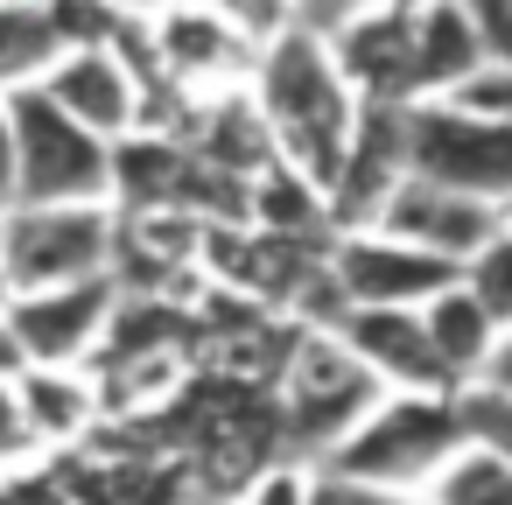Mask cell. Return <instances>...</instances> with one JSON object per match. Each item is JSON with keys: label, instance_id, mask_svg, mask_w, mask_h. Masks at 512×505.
Masks as SVG:
<instances>
[{"label": "cell", "instance_id": "44dd1931", "mask_svg": "<svg viewBox=\"0 0 512 505\" xmlns=\"http://www.w3.org/2000/svg\"><path fill=\"white\" fill-rule=\"evenodd\" d=\"M456 400H463L470 442H484V449H498V456L512 463V393H505V386H463Z\"/></svg>", "mask_w": 512, "mask_h": 505}, {"label": "cell", "instance_id": "9a60e30c", "mask_svg": "<svg viewBox=\"0 0 512 505\" xmlns=\"http://www.w3.org/2000/svg\"><path fill=\"white\" fill-rule=\"evenodd\" d=\"M477 64H484V50H477L470 8L463 0H421L414 29H407V85H414V99H456L477 78Z\"/></svg>", "mask_w": 512, "mask_h": 505}, {"label": "cell", "instance_id": "603a6c76", "mask_svg": "<svg viewBox=\"0 0 512 505\" xmlns=\"http://www.w3.org/2000/svg\"><path fill=\"white\" fill-rule=\"evenodd\" d=\"M456 106L491 113V120H512V71H505V64H477V78L456 92Z\"/></svg>", "mask_w": 512, "mask_h": 505}, {"label": "cell", "instance_id": "30bf717a", "mask_svg": "<svg viewBox=\"0 0 512 505\" xmlns=\"http://www.w3.org/2000/svg\"><path fill=\"white\" fill-rule=\"evenodd\" d=\"M498 218H505V204H484V197H463V190H449V183H428V176L400 169L393 190L379 197V211H372L365 225H379V232H393V239H407V246H421V253L463 267V260L498 232Z\"/></svg>", "mask_w": 512, "mask_h": 505}, {"label": "cell", "instance_id": "d4e9b609", "mask_svg": "<svg viewBox=\"0 0 512 505\" xmlns=\"http://www.w3.org/2000/svg\"><path fill=\"white\" fill-rule=\"evenodd\" d=\"M29 456H36V442H29L22 407H15V372H0V470H15Z\"/></svg>", "mask_w": 512, "mask_h": 505}, {"label": "cell", "instance_id": "2e32d148", "mask_svg": "<svg viewBox=\"0 0 512 505\" xmlns=\"http://www.w3.org/2000/svg\"><path fill=\"white\" fill-rule=\"evenodd\" d=\"M421 330H428V344L442 351V365H449L456 386H477V379H484V358H491V344H498V323H491V309L463 288V274L442 281V288L421 302Z\"/></svg>", "mask_w": 512, "mask_h": 505}, {"label": "cell", "instance_id": "8fae6325", "mask_svg": "<svg viewBox=\"0 0 512 505\" xmlns=\"http://www.w3.org/2000/svg\"><path fill=\"white\" fill-rule=\"evenodd\" d=\"M36 85H43V99H57L71 120H85L106 141H120V134L141 127V78H134V64L120 57L113 36L106 43H64L43 64Z\"/></svg>", "mask_w": 512, "mask_h": 505}, {"label": "cell", "instance_id": "1f68e13d", "mask_svg": "<svg viewBox=\"0 0 512 505\" xmlns=\"http://www.w3.org/2000/svg\"><path fill=\"white\" fill-rule=\"evenodd\" d=\"M0 302H8V274H0Z\"/></svg>", "mask_w": 512, "mask_h": 505}, {"label": "cell", "instance_id": "d6986e66", "mask_svg": "<svg viewBox=\"0 0 512 505\" xmlns=\"http://www.w3.org/2000/svg\"><path fill=\"white\" fill-rule=\"evenodd\" d=\"M232 505H323V470L309 463V456H267L239 491H232Z\"/></svg>", "mask_w": 512, "mask_h": 505}, {"label": "cell", "instance_id": "ba28073f", "mask_svg": "<svg viewBox=\"0 0 512 505\" xmlns=\"http://www.w3.org/2000/svg\"><path fill=\"white\" fill-rule=\"evenodd\" d=\"M253 43H260V36H246L232 15L211 8V0H169L162 15H148V50H155L162 78H169L183 99L246 85Z\"/></svg>", "mask_w": 512, "mask_h": 505}, {"label": "cell", "instance_id": "cb8c5ba5", "mask_svg": "<svg viewBox=\"0 0 512 505\" xmlns=\"http://www.w3.org/2000/svg\"><path fill=\"white\" fill-rule=\"evenodd\" d=\"M372 8H386V0H288V22H302V29H316V36H337L344 22H358V15H372Z\"/></svg>", "mask_w": 512, "mask_h": 505}, {"label": "cell", "instance_id": "e0dca14e", "mask_svg": "<svg viewBox=\"0 0 512 505\" xmlns=\"http://www.w3.org/2000/svg\"><path fill=\"white\" fill-rule=\"evenodd\" d=\"M57 50H64V36H57L50 0H0V92L36 85Z\"/></svg>", "mask_w": 512, "mask_h": 505}, {"label": "cell", "instance_id": "ac0fdd59", "mask_svg": "<svg viewBox=\"0 0 512 505\" xmlns=\"http://www.w3.org/2000/svg\"><path fill=\"white\" fill-rule=\"evenodd\" d=\"M428 505H512V463L484 442H463L428 477Z\"/></svg>", "mask_w": 512, "mask_h": 505}, {"label": "cell", "instance_id": "6da1fadb", "mask_svg": "<svg viewBox=\"0 0 512 505\" xmlns=\"http://www.w3.org/2000/svg\"><path fill=\"white\" fill-rule=\"evenodd\" d=\"M246 92L274 134V155L295 162L316 190H330L337 162H344V141L358 127V92L344 85L330 43L302 22H281L253 43V71H246Z\"/></svg>", "mask_w": 512, "mask_h": 505}, {"label": "cell", "instance_id": "ffe728a7", "mask_svg": "<svg viewBox=\"0 0 512 505\" xmlns=\"http://www.w3.org/2000/svg\"><path fill=\"white\" fill-rule=\"evenodd\" d=\"M463 288L491 309V323L498 330H512V211L498 218V232L463 260Z\"/></svg>", "mask_w": 512, "mask_h": 505}, {"label": "cell", "instance_id": "52a82bcc", "mask_svg": "<svg viewBox=\"0 0 512 505\" xmlns=\"http://www.w3.org/2000/svg\"><path fill=\"white\" fill-rule=\"evenodd\" d=\"M113 309H120V281L78 274V281H50V288H15L8 330L22 344V365H92Z\"/></svg>", "mask_w": 512, "mask_h": 505}, {"label": "cell", "instance_id": "4fadbf2b", "mask_svg": "<svg viewBox=\"0 0 512 505\" xmlns=\"http://www.w3.org/2000/svg\"><path fill=\"white\" fill-rule=\"evenodd\" d=\"M407 29H414V8H372L358 22H344L337 36H323L358 99H386V106L414 99V85H407Z\"/></svg>", "mask_w": 512, "mask_h": 505}, {"label": "cell", "instance_id": "277c9868", "mask_svg": "<svg viewBox=\"0 0 512 505\" xmlns=\"http://www.w3.org/2000/svg\"><path fill=\"white\" fill-rule=\"evenodd\" d=\"M15 120V204H113V141L71 120L43 85L0 92Z\"/></svg>", "mask_w": 512, "mask_h": 505}, {"label": "cell", "instance_id": "d6a6232c", "mask_svg": "<svg viewBox=\"0 0 512 505\" xmlns=\"http://www.w3.org/2000/svg\"><path fill=\"white\" fill-rule=\"evenodd\" d=\"M225 505H232V498H225Z\"/></svg>", "mask_w": 512, "mask_h": 505}, {"label": "cell", "instance_id": "9c48e42d", "mask_svg": "<svg viewBox=\"0 0 512 505\" xmlns=\"http://www.w3.org/2000/svg\"><path fill=\"white\" fill-rule=\"evenodd\" d=\"M323 260H330V274H337V288L351 302H379V309H421L442 281L463 274L456 260H435V253H421V246H407V239H393L379 225L330 232Z\"/></svg>", "mask_w": 512, "mask_h": 505}, {"label": "cell", "instance_id": "f546056e", "mask_svg": "<svg viewBox=\"0 0 512 505\" xmlns=\"http://www.w3.org/2000/svg\"><path fill=\"white\" fill-rule=\"evenodd\" d=\"M0 372H22V344L8 330V302H0Z\"/></svg>", "mask_w": 512, "mask_h": 505}, {"label": "cell", "instance_id": "5bb4252c", "mask_svg": "<svg viewBox=\"0 0 512 505\" xmlns=\"http://www.w3.org/2000/svg\"><path fill=\"white\" fill-rule=\"evenodd\" d=\"M15 407H22V428H29L36 449H71L106 421L92 365H22L15 372Z\"/></svg>", "mask_w": 512, "mask_h": 505}, {"label": "cell", "instance_id": "5b68a950", "mask_svg": "<svg viewBox=\"0 0 512 505\" xmlns=\"http://www.w3.org/2000/svg\"><path fill=\"white\" fill-rule=\"evenodd\" d=\"M400 169L449 183L484 204H512V120L470 113L456 99H407L400 106Z\"/></svg>", "mask_w": 512, "mask_h": 505}, {"label": "cell", "instance_id": "7a4b0ae2", "mask_svg": "<svg viewBox=\"0 0 512 505\" xmlns=\"http://www.w3.org/2000/svg\"><path fill=\"white\" fill-rule=\"evenodd\" d=\"M470 442L456 393H379L351 435L316 463L337 484H379V491H428V477Z\"/></svg>", "mask_w": 512, "mask_h": 505}, {"label": "cell", "instance_id": "836d02e7", "mask_svg": "<svg viewBox=\"0 0 512 505\" xmlns=\"http://www.w3.org/2000/svg\"><path fill=\"white\" fill-rule=\"evenodd\" d=\"M505 211H512V204H505Z\"/></svg>", "mask_w": 512, "mask_h": 505}, {"label": "cell", "instance_id": "f1b7e54d", "mask_svg": "<svg viewBox=\"0 0 512 505\" xmlns=\"http://www.w3.org/2000/svg\"><path fill=\"white\" fill-rule=\"evenodd\" d=\"M477 386H505L512 393V330H498V344H491V358H484V379Z\"/></svg>", "mask_w": 512, "mask_h": 505}, {"label": "cell", "instance_id": "83f0119b", "mask_svg": "<svg viewBox=\"0 0 512 505\" xmlns=\"http://www.w3.org/2000/svg\"><path fill=\"white\" fill-rule=\"evenodd\" d=\"M15 204V120H8V99H0V211Z\"/></svg>", "mask_w": 512, "mask_h": 505}, {"label": "cell", "instance_id": "8992f818", "mask_svg": "<svg viewBox=\"0 0 512 505\" xmlns=\"http://www.w3.org/2000/svg\"><path fill=\"white\" fill-rule=\"evenodd\" d=\"M113 267V204H8L0 211V274L15 288H50Z\"/></svg>", "mask_w": 512, "mask_h": 505}, {"label": "cell", "instance_id": "7402d4cb", "mask_svg": "<svg viewBox=\"0 0 512 505\" xmlns=\"http://www.w3.org/2000/svg\"><path fill=\"white\" fill-rule=\"evenodd\" d=\"M463 8H470V29H477L484 64H505L512 71V0H463Z\"/></svg>", "mask_w": 512, "mask_h": 505}, {"label": "cell", "instance_id": "4316f807", "mask_svg": "<svg viewBox=\"0 0 512 505\" xmlns=\"http://www.w3.org/2000/svg\"><path fill=\"white\" fill-rule=\"evenodd\" d=\"M218 15H232L246 36H267V29H281L288 22V0H211Z\"/></svg>", "mask_w": 512, "mask_h": 505}, {"label": "cell", "instance_id": "484cf974", "mask_svg": "<svg viewBox=\"0 0 512 505\" xmlns=\"http://www.w3.org/2000/svg\"><path fill=\"white\" fill-rule=\"evenodd\" d=\"M323 505H428V491H379V484H337V477H323Z\"/></svg>", "mask_w": 512, "mask_h": 505}, {"label": "cell", "instance_id": "4dcf8cb0", "mask_svg": "<svg viewBox=\"0 0 512 505\" xmlns=\"http://www.w3.org/2000/svg\"><path fill=\"white\" fill-rule=\"evenodd\" d=\"M106 8H113V15H127V22H148V15H162V8H169V0H106Z\"/></svg>", "mask_w": 512, "mask_h": 505}, {"label": "cell", "instance_id": "7c38bea8", "mask_svg": "<svg viewBox=\"0 0 512 505\" xmlns=\"http://www.w3.org/2000/svg\"><path fill=\"white\" fill-rule=\"evenodd\" d=\"M344 351L386 386V393H463L442 365V351L421 330V309H379V302H351L337 316Z\"/></svg>", "mask_w": 512, "mask_h": 505}, {"label": "cell", "instance_id": "3957f363", "mask_svg": "<svg viewBox=\"0 0 512 505\" xmlns=\"http://www.w3.org/2000/svg\"><path fill=\"white\" fill-rule=\"evenodd\" d=\"M386 386L344 351L337 330H295L281 365H274V386H267V407H274V428H281V449L288 456H309L323 463L351 421L379 400Z\"/></svg>", "mask_w": 512, "mask_h": 505}]
</instances>
